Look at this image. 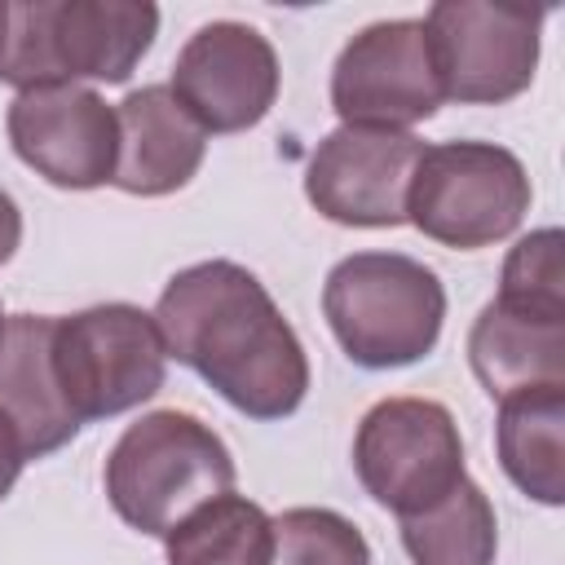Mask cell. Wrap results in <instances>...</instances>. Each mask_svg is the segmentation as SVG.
Returning <instances> with one entry per match:
<instances>
[{
	"instance_id": "cell-22",
	"label": "cell",
	"mask_w": 565,
	"mask_h": 565,
	"mask_svg": "<svg viewBox=\"0 0 565 565\" xmlns=\"http://www.w3.org/2000/svg\"><path fill=\"white\" fill-rule=\"evenodd\" d=\"M18 243H22V212H18L13 194L0 190V265L18 252Z\"/></svg>"
},
{
	"instance_id": "cell-21",
	"label": "cell",
	"mask_w": 565,
	"mask_h": 565,
	"mask_svg": "<svg viewBox=\"0 0 565 565\" xmlns=\"http://www.w3.org/2000/svg\"><path fill=\"white\" fill-rule=\"evenodd\" d=\"M22 463H26V455H22V441H18V433L9 428V419L0 415V499L18 486V477H22Z\"/></svg>"
},
{
	"instance_id": "cell-18",
	"label": "cell",
	"mask_w": 565,
	"mask_h": 565,
	"mask_svg": "<svg viewBox=\"0 0 565 565\" xmlns=\"http://www.w3.org/2000/svg\"><path fill=\"white\" fill-rule=\"evenodd\" d=\"M402 547L411 565H494L499 521L490 494L463 477L433 508L402 516Z\"/></svg>"
},
{
	"instance_id": "cell-7",
	"label": "cell",
	"mask_w": 565,
	"mask_h": 565,
	"mask_svg": "<svg viewBox=\"0 0 565 565\" xmlns=\"http://www.w3.org/2000/svg\"><path fill=\"white\" fill-rule=\"evenodd\" d=\"M353 472L397 521L433 508L468 477L455 415L433 397L375 402L353 433Z\"/></svg>"
},
{
	"instance_id": "cell-14",
	"label": "cell",
	"mask_w": 565,
	"mask_h": 565,
	"mask_svg": "<svg viewBox=\"0 0 565 565\" xmlns=\"http://www.w3.org/2000/svg\"><path fill=\"white\" fill-rule=\"evenodd\" d=\"M0 415L18 433L26 459L62 450L84 428L57 388L49 313H9L0 327Z\"/></svg>"
},
{
	"instance_id": "cell-4",
	"label": "cell",
	"mask_w": 565,
	"mask_h": 565,
	"mask_svg": "<svg viewBox=\"0 0 565 565\" xmlns=\"http://www.w3.org/2000/svg\"><path fill=\"white\" fill-rule=\"evenodd\" d=\"M102 481L124 525L163 539L194 508L234 490V459L216 428L199 415L150 411L119 433Z\"/></svg>"
},
{
	"instance_id": "cell-6",
	"label": "cell",
	"mask_w": 565,
	"mask_h": 565,
	"mask_svg": "<svg viewBox=\"0 0 565 565\" xmlns=\"http://www.w3.org/2000/svg\"><path fill=\"white\" fill-rule=\"evenodd\" d=\"M53 371L79 424L150 402L168 380V349L154 313L110 300L53 318Z\"/></svg>"
},
{
	"instance_id": "cell-11",
	"label": "cell",
	"mask_w": 565,
	"mask_h": 565,
	"mask_svg": "<svg viewBox=\"0 0 565 565\" xmlns=\"http://www.w3.org/2000/svg\"><path fill=\"white\" fill-rule=\"evenodd\" d=\"M278 53L247 22H207L199 26L172 62V97L190 110L203 132H247L278 102Z\"/></svg>"
},
{
	"instance_id": "cell-15",
	"label": "cell",
	"mask_w": 565,
	"mask_h": 565,
	"mask_svg": "<svg viewBox=\"0 0 565 565\" xmlns=\"http://www.w3.org/2000/svg\"><path fill=\"white\" fill-rule=\"evenodd\" d=\"M468 362L490 397L565 384V318L490 300L468 331Z\"/></svg>"
},
{
	"instance_id": "cell-5",
	"label": "cell",
	"mask_w": 565,
	"mask_h": 565,
	"mask_svg": "<svg viewBox=\"0 0 565 565\" xmlns=\"http://www.w3.org/2000/svg\"><path fill=\"white\" fill-rule=\"evenodd\" d=\"M525 163L494 141H437L419 150L406 190V221L455 252L494 247L530 212Z\"/></svg>"
},
{
	"instance_id": "cell-8",
	"label": "cell",
	"mask_w": 565,
	"mask_h": 565,
	"mask_svg": "<svg viewBox=\"0 0 565 565\" xmlns=\"http://www.w3.org/2000/svg\"><path fill=\"white\" fill-rule=\"evenodd\" d=\"M543 18L547 9L437 0L419 22L428 31L441 97L459 106H503L521 97L539 71Z\"/></svg>"
},
{
	"instance_id": "cell-20",
	"label": "cell",
	"mask_w": 565,
	"mask_h": 565,
	"mask_svg": "<svg viewBox=\"0 0 565 565\" xmlns=\"http://www.w3.org/2000/svg\"><path fill=\"white\" fill-rule=\"evenodd\" d=\"M561 230H534L525 234L499 274V296L503 305L530 309V313H561L565 318V260H561Z\"/></svg>"
},
{
	"instance_id": "cell-10",
	"label": "cell",
	"mask_w": 565,
	"mask_h": 565,
	"mask_svg": "<svg viewBox=\"0 0 565 565\" xmlns=\"http://www.w3.org/2000/svg\"><path fill=\"white\" fill-rule=\"evenodd\" d=\"M13 154L57 190H97L115 177L119 119L88 84L26 88L4 115Z\"/></svg>"
},
{
	"instance_id": "cell-3",
	"label": "cell",
	"mask_w": 565,
	"mask_h": 565,
	"mask_svg": "<svg viewBox=\"0 0 565 565\" xmlns=\"http://www.w3.org/2000/svg\"><path fill=\"white\" fill-rule=\"evenodd\" d=\"M322 313L349 362L393 371L428 358L446 322L437 269L402 252H353L322 282Z\"/></svg>"
},
{
	"instance_id": "cell-9",
	"label": "cell",
	"mask_w": 565,
	"mask_h": 565,
	"mask_svg": "<svg viewBox=\"0 0 565 565\" xmlns=\"http://www.w3.org/2000/svg\"><path fill=\"white\" fill-rule=\"evenodd\" d=\"M441 102V79L419 18L362 26L331 66V110L353 128L411 132V124L433 119Z\"/></svg>"
},
{
	"instance_id": "cell-16",
	"label": "cell",
	"mask_w": 565,
	"mask_h": 565,
	"mask_svg": "<svg viewBox=\"0 0 565 565\" xmlns=\"http://www.w3.org/2000/svg\"><path fill=\"white\" fill-rule=\"evenodd\" d=\"M494 446L508 481L547 508L565 503V384L499 397Z\"/></svg>"
},
{
	"instance_id": "cell-1",
	"label": "cell",
	"mask_w": 565,
	"mask_h": 565,
	"mask_svg": "<svg viewBox=\"0 0 565 565\" xmlns=\"http://www.w3.org/2000/svg\"><path fill=\"white\" fill-rule=\"evenodd\" d=\"M168 358L207 380L247 419H287L309 393V353L265 282L234 260H199L154 305Z\"/></svg>"
},
{
	"instance_id": "cell-12",
	"label": "cell",
	"mask_w": 565,
	"mask_h": 565,
	"mask_svg": "<svg viewBox=\"0 0 565 565\" xmlns=\"http://www.w3.org/2000/svg\"><path fill=\"white\" fill-rule=\"evenodd\" d=\"M424 141L393 128L340 124L318 141L305 168V199L335 225L393 230L406 225V190Z\"/></svg>"
},
{
	"instance_id": "cell-13",
	"label": "cell",
	"mask_w": 565,
	"mask_h": 565,
	"mask_svg": "<svg viewBox=\"0 0 565 565\" xmlns=\"http://www.w3.org/2000/svg\"><path fill=\"white\" fill-rule=\"evenodd\" d=\"M115 119H119V159L110 185L141 199H159L190 185V177L207 154V132L190 119V110L172 97L168 84L132 88L115 106Z\"/></svg>"
},
{
	"instance_id": "cell-19",
	"label": "cell",
	"mask_w": 565,
	"mask_h": 565,
	"mask_svg": "<svg viewBox=\"0 0 565 565\" xmlns=\"http://www.w3.org/2000/svg\"><path fill=\"white\" fill-rule=\"evenodd\" d=\"M269 565H371V543L331 508H287L274 516Z\"/></svg>"
},
{
	"instance_id": "cell-23",
	"label": "cell",
	"mask_w": 565,
	"mask_h": 565,
	"mask_svg": "<svg viewBox=\"0 0 565 565\" xmlns=\"http://www.w3.org/2000/svg\"><path fill=\"white\" fill-rule=\"evenodd\" d=\"M0 18H4V0H0Z\"/></svg>"
},
{
	"instance_id": "cell-2",
	"label": "cell",
	"mask_w": 565,
	"mask_h": 565,
	"mask_svg": "<svg viewBox=\"0 0 565 565\" xmlns=\"http://www.w3.org/2000/svg\"><path fill=\"white\" fill-rule=\"evenodd\" d=\"M159 35L146 0H4L0 79L18 93L75 79L124 84Z\"/></svg>"
},
{
	"instance_id": "cell-24",
	"label": "cell",
	"mask_w": 565,
	"mask_h": 565,
	"mask_svg": "<svg viewBox=\"0 0 565 565\" xmlns=\"http://www.w3.org/2000/svg\"><path fill=\"white\" fill-rule=\"evenodd\" d=\"M0 327H4V309H0Z\"/></svg>"
},
{
	"instance_id": "cell-17",
	"label": "cell",
	"mask_w": 565,
	"mask_h": 565,
	"mask_svg": "<svg viewBox=\"0 0 565 565\" xmlns=\"http://www.w3.org/2000/svg\"><path fill=\"white\" fill-rule=\"evenodd\" d=\"M168 565H269L274 516L247 494H216L163 534Z\"/></svg>"
}]
</instances>
